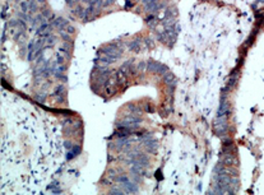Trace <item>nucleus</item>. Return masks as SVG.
Masks as SVG:
<instances>
[{
  "label": "nucleus",
  "instance_id": "obj_15",
  "mask_svg": "<svg viewBox=\"0 0 264 195\" xmlns=\"http://www.w3.org/2000/svg\"><path fill=\"white\" fill-rule=\"evenodd\" d=\"M41 14L44 15L46 19H50V17H53V14H51V10L50 9H47V8H45L42 9V12H41Z\"/></svg>",
  "mask_w": 264,
  "mask_h": 195
},
{
  "label": "nucleus",
  "instance_id": "obj_4",
  "mask_svg": "<svg viewBox=\"0 0 264 195\" xmlns=\"http://www.w3.org/2000/svg\"><path fill=\"white\" fill-rule=\"evenodd\" d=\"M53 24L55 25V27L59 28V30H65L66 25L69 24V22H68L65 18H62V17H60V18H55V21H54Z\"/></svg>",
  "mask_w": 264,
  "mask_h": 195
},
{
  "label": "nucleus",
  "instance_id": "obj_18",
  "mask_svg": "<svg viewBox=\"0 0 264 195\" xmlns=\"http://www.w3.org/2000/svg\"><path fill=\"white\" fill-rule=\"evenodd\" d=\"M65 31H66V32H68V33H69V34H73V33H75V28H74L73 25H70V24H68V25H66Z\"/></svg>",
  "mask_w": 264,
  "mask_h": 195
},
{
  "label": "nucleus",
  "instance_id": "obj_10",
  "mask_svg": "<svg viewBox=\"0 0 264 195\" xmlns=\"http://www.w3.org/2000/svg\"><path fill=\"white\" fill-rule=\"evenodd\" d=\"M19 8H21L22 13H30V4H28L26 0H22L19 3Z\"/></svg>",
  "mask_w": 264,
  "mask_h": 195
},
{
  "label": "nucleus",
  "instance_id": "obj_12",
  "mask_svg": "<svg viewBox=\"0 0 264 195\" xmlns=\"http://www.w3.org/2000/svg\"><path fill=\"white\" fill-rule=\"evenodd\" d=\"M59 51H60L62 54H65L66 57L70 56V50H69V47H68V43L62 45V46H60V50H59Z\"/></svg>",
  "mask_w": 264,
  "mask_h": 195
},
{
  "label": "nucleus",
  "instance_id": "obj_16",
  "mask_svg": "<svg viewBox=\"0 0 264 195\" xmlns=\"http://www.w3.org/2000/svg\"><path fill=\"white\" fill-rule=\"evenodd\" d=\"M125 190L124 189H117V187H112L110 190V194H124Z\"/></svg>",
  "mask_w": 264,
  "mask_h": 195
},
{
  "label": "nucleus",
  "instance_id": "obj_8",
  "mask_svg": "<svg viewBox=\"0 0 264 195\" xmlns=\"http://www.w3.org/2000/svg\"><path fill=\"white\" fill-rule=\"evenodd\" d=\"M163 82L166 83V84H172V83H175V76L171 72H167L166 74H163Z\"/></svg>",
  "mask_w": 264,
  "mask_h": 195
},
{
  "label": "nucleus",
  "instance_id": "obj_7",
  "mask_svg": "<svg viewBox=\"0 0 264 195\" xmlns=\"http://www.w3.org/2000/svg\"><path fill=\"white\" fill-rule=\"evenodd\" d=\"M144 145H146V148L148 149V151L152 152V153L156 152L157 151V147H158V144H157L154 140H153V142H152V140H148V142L144 143Z\"/></svg>",
  "mask_w": 264,
  "mask_h": 195
},
{
  "label": "nucleus",
  "instance_id": "obj_19",
  "mask_svg": "<svg viewBox=\"0 0 264 195\" xmlns=\"http://www.w3.org/2000/svg\"><path fill=\"white\" fill-rule=\"evenodd\" d=\"M45 98H46V93H44V92H42L41 94H37V96H36V100L40 101V102H44Z\"/></svg>",
  "mask_w": 264,
  "mask_h": 195
},
{
  "label": "nucleus",
  "instance_id": "obj_21",
  "mask_svg": "<svg viewBox=\"0 0 264 195\" xmlns=\"http://www.w3.org/2000/svg\"><path fill=\"white\" fill-rule=\"evenodd\" d=\"M146 68H147V64L144 61H140L139 64H138V70H142V72H143Z\"/></svg>",
  "mask_w": 264,
  "mask_h": 195
},
{
  "label": "nucleus",
  "instance_id": "obj_25",
  "mask_svg": "<svg viewBox=\"0 0 264 195\" xmlns=\"http://www.w3.org/2000/svg\"><path fill=\"white\" fill-rule=\"evenodd\" d=\"M26 1H27V3H31V1H32V0H26Z\"/></svg>",
  "mask_w": 264,
  "mask_h": 195
},
{
  "label": "nucleus",
  "instance_id": "obj_2",
  "mask_svg": "<svg viewBox=\"0 0 264 195\" xmlns=\"http://www.w3.org/2000/svg\"><path fill=\"white\" fill-rule=\"evenodd\" d=\"M222 162L225 166H234V165H239V161H237L236 158H235V154H225L223 159H222Z\"/></svg>",
  "mask_w": 264,
  "mask_h": 195
},
{
  "label": "nucleus",
  "instance_id": "obj_13",
  "mask_svg": "<svg viewBox=\"0 0 264 195\" xmlns=\"http://www.w3.org/2000/svg\"><path fill=\"white\" fill-rule=\"evenodd\" d=\"M55 43H56V37L53 36V34H50V36L46 38V45L47 46H54Z\"/></svg>",
  "mask_w": 264,
  "mask_h": 195
},
{
  "label": "nucleus",
  "instance_id": "obj_6",
  "mask_svg": "<svg viewBox=\"0 0 264 195\" xmlns=\"http://www.w3.org/2000/svg\"><path fill=\"white\" fill-rule=\"evenodd\" d=\"M84 12H86V9L83 8V6H80V5H77L75 8L72 10L73 14H75L77 17H79L80 19H83V21H84Z\"/></svg>",
  "mask_w": 264,
  "mask_h": 195
},
{
  "label": "nucleus",
  "instance_id": "obj_24",
  "mask_svg": "<svg viewBox=\"0 0 264 195\" xmlns=\"http://www.w3.org/2000/svg\"><path fill=\"white\" fill-rule=\"evenodd\" d=\"M37 3L41 5H46V0H37Z\"/></svg>",
  "mask_w": 264,
  "mask_h": 195
},
{
  "label": "nucleus",
  "instance_id": "obj_14",
  "mask_svg": "<svg viewBox=\"0 0 264 195\" xmlns=\"http://www.w3.org/2000/svg\"><path fill=\"white\" fill-rule=\"evenodd\" d=\"M28 4H30V13H36L37 12V4L38 3L36 1V0H32L31 3H28Z\"/></svg>",
  "mask_w": 264,
  "mask_h": 195
},
{
  "label": "nucleus",
  "instance_id": "obj_5",
  "mask_svg": "<svg viewBox=\"0 0 264 195\" xmlns=\"http://www.w3.org/2000/svg\"><path fill=\"white\" fill-rule=\"evenodd\" d=\"M80 151H82V149H80V147H79V145H74L73 148L69 151V153H68L66 158H68V159H73L74 157H77V156L79 154Z\"/></svg>",
  "mask_w": 264,
  "mask_h": 195
},
{
  "label": "nucleus",
  "instance_id": "obj_17",
  "mask_svg": "<svg viewBox=\"0 0 264 195\" xmlns=\"http://www.w3.org/2000/svg\"><path fill=\"white\" fill-rule=\"evenodd\" d=\"M64 63H65V61H64V56L60 55V54H57V55H56V64H57V65H63Z\"/></svg>",
  "mask_w": 264,
  "mask_h": 195
},
{
  "label": "nucleus",
  "instance_id": "obj_11",
  "mask_svg": "<svg viewBox=\"0 0 264 195\" xmlns=\"http://www.w3.org/2000/svg\"><path fill=\"white\" fill-rule=\"evenodd\" d=\"M53 96L54 97H56V96H65V88H64V85H57L55 89V93Z\"/></svg>",
  "mask_w": 264,
  "mask_h": 195
},
{
  "label": "nucleus",
  "instance_id": "obj_20",
  "mask_svg": "<svg viewBox=\"0 0 264 195\" xmlns=\"http://www.w3.org/2000/svg\"><path fill=\"white\" fill-rule=\"evenodd\" d=\"M114 3V0H102V8H106V6L111 5Z\"/></svg>",
  "mask_w": 264,
  "mask_h": 195
},
{
  "label": "nucleus",
  "instance_id": "obj_9",
  "mask_svg": "<svg viewBox=\"0 0 264 195\" xmlns=\"http://www.w3.org/2000/svg\"><path fill=\"white\" fill-rule=\"evenodd\" d=\"M128 46H129V49L131 51H137L138 52L140 50V41H131V42H129Z\"/></svg>",
  "mask_w": 264,
  "mask_h": 195
},
{
  "label": "nucleus",
  "instance_id": "obj_3",
  "mask_svg": "<svg viewBox=\"0 0 264 195\" xmlns=\"http://www.w3.org/2000/svg\"><path fill=\"white\" fill-rule=\"evenodd\" d=\"M121 187L125 190V193H137L138 191V186L135 185L133 181H128L126 184H124V185H121Z\"/></svg>",
  "mask_w": 264,
  "mask_h": 195
},
{
  "label": "nucleus",
  "instance_id": "obj_26",
  "mask_svg": "<svg viewBox=\"0 0 264 195\" xmlns=\"http://www.w3.org/2000/svg\"><path fill=\"white\" fill-rule=\"evenodd\" d=\"M259 1H262V3H264V0H259Z\"/></svg>",
  "mask_w": 264,
  "mask_h": 195
},
{
  "label": "nucleus",
  "instance_id": "obj_22",
  "mask_svg": "<svg viewBox=\"0 0 264 195\" xmlns=\"http://www.w3.org/2000/svg\"><path fill=\"white\" fill-rule=\"evenodd\" d=\"M64 147H65V148L68 149V151H70V149H72L74 145L72 144V142H69V140H66V142L64 143Z\"/></svg>",
  "mask_w": 264,
  "mask_h": 195
},
{
  "label": "nucleus",
  "instance_id": "obj_23",
  "mask_svg": "<svg viewBox=\"0 0 264 195\" xmlns=\"http://www.w3.org/2000/svg\"><path fill=\"white\" fill-rule=\"evenodd\" d=\"M65 1H66V4L70 5V6H73L74 4H75V1H74V0H65Z\"/></svg>",
  "mask_w": 264,
  "mask_h": 195
},
{
  "label": "nucleus",
  "instance_id": "obj_1",
  "mask_svg": "<svg viewBox=\"0 0 264 195\" xmlns=\"http://www.w3.org/2000/svg\"><path fill=\"white\" fill-rule=\"evenodd\" d=\"M147 70L148 72H152V73H158V74H166L169 72L167 66L162 65V64H160L157 61H152V60L147 61Z\"/></svg>",
  "mask_w": 264,
  "mask_h": 195
}]
</instances>
